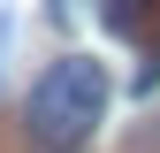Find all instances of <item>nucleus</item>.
Segmentation results:
<instances>
[{"label": "nucleus", "instance_id": "2", "mask_svg": "<svg viewBox=\"0 0 160 153\" xmlns=\"http://www.w3.org/2000/svg\"><path fill=\"white\" fill-rule=\"evenodd\" d=\"M99 23H107L114 38H137V23H145V8H137V0H114V8H99Z\"/></svg>", "mask_w": 160, "mask_h": 153}, {"label": "nucleus", "instance_id": "1", "mask_svg": "<svg viewBox=\"0 0 160 153\" xmlns=\"http://www.w3.org/2000/svg\"><path fill=\"white\" fill-rule=\"evenodd\" d=\"M99 115H107V69L92 54L46 61L31 76V92H23V123H31L38 145H84L99 130Z\"/></svg>", "mask_w": 160, "mask_h": 153}, {"label": "nucleus", "instance_id": "3", "mask_svg": "<svg viewBox=\"0 0 160 153\" xmlns=\"http://www.w3.org/2000/svg\"><path fill=\"white\" fill-rule=\"evenodd\" d=\"M152 84H160V54H152L145 69H137V92H152Z\"/></svg>", "mask_w": 160, "mask_h": 153}]
</instances>
